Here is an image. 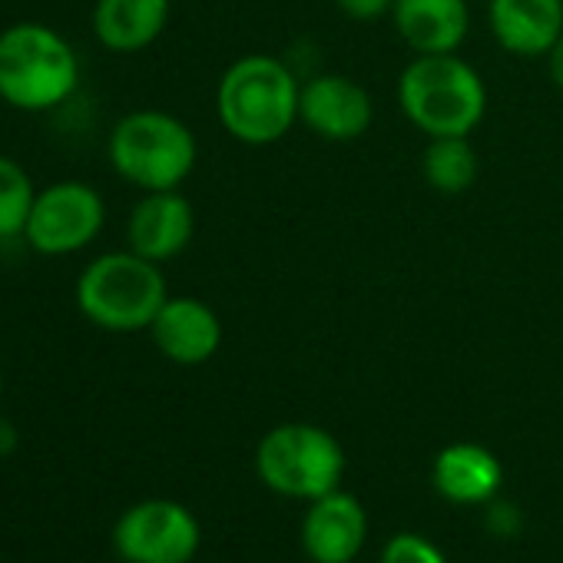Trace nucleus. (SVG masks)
Segmentation results:
<instances>
[{"instance_id": "nucleus-1", "label": "nucleus", "mask_w": 563, "mask_h": 563, "mask_svg": "<svg viewBox=\"0 0 563 563\" xmlns=\"http://www.w3.org/2000/svg\"><path fill=\"white\" fill-rule=\"evenodd\" d=\"M302 84L268 54H245L225 67L216 87V113L222 130L245 146H272L299 123Z\"/></svg>"}, {"instance_id": "nucleus-2", "label": "nucleus", "mask_w": 563, "mask_h": 563, "mask_svg": "<svg viewBox=\"0 0 563 563\" xmlns=\"http://www.w3.org/2000/svg\"><path fill=\"white\" fill-rule=\"evenodd\" d=\"M398 107L428 140L471 136L487 113V87L457 54H415L398 77Z\"/></svg>"}, {"instance_id": "nucleus-3", "label": "nucleus", "mask_w": 563, "mask_h": 563, "mask_svg": "<svg viewBox=\"0 0 563 563\" xmlns=\"http://www.w3.org/2000/svg\"><path fill=\"white\" fill-rule=\"evenodd\" d=\"M169 299L159 262L140 252H107L97 255L77 278V309L80 316L117 335L150 332L156 312Z\"/></svg>"}, {"instance_id": "nucleus-4", "label": "nucleus", "mask_w": 563, "mask_h": 563, "mask_svg": "<svg viewBox=\"0 0 563 563\" xmlns=\"http://www.w3.org/2000/svg\"><path fill=\"white\" fill-rule=\"evenodd\" d=\"M80 84L74 47L47 24H14L0 31V100L41 113L60 107Z\"/></svg>"}, {"instance_id": "nucleus-5", "label": "nucleus", "mask_w": 563, "mask_h": 563, "mask_svg": "<svg viewBox=\"0 0 563 563\" xmlns=\"http://www.w3.org/2000/svg\"><path fill=\"white\" fill-rule=\"evenodd\" d=\"M113 169L143 192L179 189L196 169V136L192 130L163 110L126 113L110 133Z\"/></svg>"}, {"instance_id": "nucleus-6", "label": "nucleus", "mask_w": 563, "mask_h": 563, "mask_svg": "<svg viewBox=\"0 0 563 563\" xmlns=\"http://www.w3.org/2000/svg\"><path fill=\"white\" fill-rule=\"evenodd\" d=\"M255 471L262 484L282 497L319 500L339 490L345 474V451L325 428L292 421L272 428L258 441Z\"/></svg>"}, {"instance_id": "nucleus-7", "label": "nucleus", "mask_w": 563, "mask_h": 563, "mask_svg": "<svg viewBox=\"0 0 563 563\" xmlns=\"http://www.w3.org/2000/svg\"><path fill=\"white\" fill-rule=\"evenodd\" d=\"M103 222V196L90 183L64 179L37 192L24 239L41 255H74L100 235Z\"/></svg>"}, {"instance_id": "nucleus-8", "label": "nucleus", "mask_w": 563, "mask_h": 563, "mask_svg": "<svg viewBox=\"0 0 563 563\" xmlns=\"http://www.w3.org/2000/svg\"><path fill=\"white\" fill-rule=\"evenodd\" d=\"M113 547L126 563H189L199 550V523L176 500H140L117 520Z\"/></svg>"}, {"instance_id": "nucleus-9", "label": "nucleus", "mask_w": 563, "mask_h": 563, "mask_svg": "<svg viewBox=\"0 0 563 563\" xmlns=\"http://www.w3.org/2000/svg\"><path fill=\"white\" fill-rule=\"evenodd\" d=\"M299 123L329 143H355L375 123L368 90L345 74H316L299 90Z\"/></svg>"}, {"instance_id": "nucleus-10", "label": "nucleus", "mask_w": 563, "mask_h": 563, "mask_svg": "<svg viewBox=\"0 0 563 563\" xmlns=\"http://www.w3.org/2000/svg\"><path fill=\"white\" fill-rule=\"evenodd\" d=\"M192 232H196V212L179 189L143 192V199L133 206L126 222L130 249L150 262H169L179 252H186Z\"/></svg>"}, {"instance_id": "nucleus-11", "label": "nucleus", "mask_w": 563, "mask_h": 563, "mask_svg": "<svg viewBox=\"0 0 563 563\" xmlns=\"http://www.w3.org/2000/svg\"><path fill=\"white\" fill-rule=\"evenodd\" d=\"M153 345L176 365H202L222 345V322L212 306L192 296H169L150 325Z\"/></svg>"}, {"instance_id": "nucleus-12", "label": "nucleus", "mask_w": 563, "mask_h": 563, "mask_svg": "<svg viewBox=\"0 0 563 563\" xmlns=\"http://www.w3.org/2000/svg\"><path fill=\"white\" fill-rule=\"evenodd\" d=\"M365 537H368V517L352 494L332 490L312 500L302 523V543L316 563H352L362 553Z\"/></svg>"}, {"instance_id": "nucleus-13", "label": "nucleus", "mask_w": 563, "mask_h": 563, "mask_svg": "<svg viewBox=\"0 0 563 563\" xmlns=\"http://www.w3.org/2000/svg\"><path fill=\"white\" fill-rule=\"evenodd\" d=\"M487 27L514 57H547L563 37V0H487Z\"/></svg>"}, {"instance_id": "nucleus-14", "label": "nucleus", "mask_w": 563, "mask_h": 563, "mask_svg": "<svg viewBox=\"0 0 563 563\" xmlns=\"http://www.w3.org/2000/svg\"><path fill=\"white\" fill-rule=\"evenodd\" d=\"M391 21L415 54H457L471 31L467 0H395Z\"/></svg>"}, {"instance_id": "nucleus-15", "label": "nucleus", "mask_w": 563, "mask_h": 563, "mask_svg": "<svg viewBox=\"0 0 563 563\" xmlns=\"http://www.w3.org/2000/svg\"><path fill=\"white\" fill-rule=\"evenodd\" d=\"M169 24V0H97L93 34L113 54L146 51Z\"/></svg>"}, {"instance_id": "nucleus-16", "label": "nucleus", "mask_w": 563, "mask_h": 563, "mask_svg": "<svg viewBox=\"0 0 563 563\" xmlns=\"http://www.w3.org/2000/svg\"><path fill=\"white\" fill-rule=\"evenodd\" d=\"M434 487L451 504H487L504 481L500 461L481 444H451L434 457Z\"/></svg>"}, {"instance_id": "nucleus-17", "label": "nucleus", "mask_w": 563, "mask_h": 563, "mask_svg": "<svg viewBox=\"0 0 563 563\" xmlns=\"http://www.w3.org/2000/svg\"><path fill=\"white\" fill-rule=\"evenodd\" d=\"M421 176L441 196L467 192L481 176V156L471 136H431L421 153Z\"/></svg>"}, {"instance_id": "nucleus-18", "label": "nucleus", "mask_w": 563, "mask_h": 563, "mask_svg": "<svg viewBox=\"0 0 563 563\" xmlns=\"http://www.w3.org/2000/svg\"><path fill=\"white\" fill-rule=\"evenodd\" d=\"M34 199H37V189L27 169L18 159L0 153V239L24 235Z\"/></svg>"}, {"instance_id": "nucleus-19", "label": "nucleus", "mask_w": 563, "mask_h": 563, "mask_svg": "<svg viewBox=\"0 0 563 563\" xmlns=\"http://www.w3.org/2000/svg\"><path fill=\"white\" fill-rule=\"evenodd\" d=\"M382 563H444V556L431 540H424L418 533H401V537L388 540Z\"/></svg>"}, {"instance_id": "nucleus-20", "label": "nucleus", "mask_w": 563, "mask_h": 563, "mask_svg": "<svg viewBox=\"0 0 563 563\" xmlns=\"http://www.w3.org/2000/svg\"><path fill=\"white\" fill-rule=\"evenodd\" d=\"M335 8L352 21H382L391 18L395 0H335Z\"/></svg>"}, {"instance_id": "nucleus-21", "label": "nucleus", "mask_w": 563, "mask_h": 563, "mask_svg": "<svg viewBox=\"0 0 563 563\" xmlns=\"http://www.w3.org/2000/svg\"><path fill=\"white\" fill-rule=\"evenodd\" d=\"M520 520H523L520 510L514 504H504V500L490 504V510H487V527L494 533H517L520 530Z\"/></svg>"}, {"instance_id": "nucleus-22", "label": "nucleus", "mask_w": 563, "mask_h": 563, "mask_svg": "<svg viewBox=\"0 0 563 563\" xmlns=\"http://www.w3.org/2000/svg\"><path fill=\"white\" fill-rule=\"evenodd\" d=\"M547 70H550V80L556 84V90L563 93V37L553 44V51L547 54Z\"/></svg>"}, {"instance_id": "nucleus-23", "label": "nucleus", "mask_w": 563, "mask_h": 563, "mask_svg": "<svg viewBox=\"0 0 563 563\" xmlns=\"http://www.w3.org/2000/svg\"><path fill=\"white\" fill-rule=\"evenodd\" d=\"M14 448H18V431L11 428V421L0 418V457L11 454Z\"/></svg>"}, {"instance_id": "nucleus-24", "label": "nucleus", "mask_w": 563, "mask_h": 563, "mask_svg": "<svg viewBox=\"0 0 563 563\" xmlns=\"http://www.w3.org/2000/svg\"><path fill=\"white\" fill-rule=\"evenodd\" d=\"M0 391H4V378H0Z\"/></svg>"}]
</instances>
